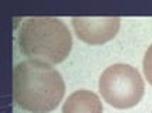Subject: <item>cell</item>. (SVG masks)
I'll return each instance as SVG.
<instances>
[{
    "label": "cell",
    "instance_id": "cell-1",
    "mask_svg": "<svg viewBox=\"0 0 152 113\" xmlns=\"http://www.w3.org/2000/svg\"><path fill=\"white\" fill-rule=\"evenodd\" d=\"M66 83L50 64L37 60L19 62L13 71L14 102L33 113H48L63 100Z\"/></svg>",
    "mask_w": 152,
    "mask_h": 113
},
{
    "label": "cell",
    "instance_id": "cell-2",
    "mask_svg": "<svg viewBox=\"0 0 152 113\" xmlns=\"http://www.w3.org/2000/svg\"><path fill=\"white\" fill-rule=\"evenodd\" d=\"M20 51L30 60L60 64L68 57L73 38L67 26L54 17H30L19 31Z\"/></svg>",
    "mask_w": 152,
    "mask_h": 113
},
{
    "label": "cell",
    "instance_id": "cell-3",
    "mask_svg": "<svg viewBox=\"0 0 152 113\" xmlns=\"http://www.w3.org/2000/svg\"><path fill=\"white\" fill-rule=\"evenodd\" d=\"M99 93L108 105L128 109L138 105L145 92V83L137 68L128 64H114L99 76Z\"/></svg>",
    "mask_w": 152,
    "mask_h": 113
},
{
    "label": "cell",
    "instance_id": "cell-4",
    "mask_svg": "<svg viewBox=\"0 0 152 113\" xmlns=\"http://www.w3.org/2000/svg\"><path fill=\"white\" fill-rule=\"evenodd\" d=\"M71 23L77 37L91 45L113 40L121 26L119 17H74Z\"/></svg>",
    "mask_w": 152,
    "mask_h": 113
},
{
    "label": "cell",
    "instance_id": "cell-5",
    "mask_svg": "<svg viewBox=\"0 0 152 113\" xmlns=\"http://www.w3.org/2000/svg\"><path fill=\"white\" fill-rule=\"evenodd\" d=\"M63 113H102V103L94 92L80 89L67 98Z\"/></svg>",
    "mask_w": 152,
    "mask_h": 113
},
{
    "label": "cell",
    "instance_id": "cell-6",
    "mask_svg": "<svg viewBox=\"0 0 152 113\" xmlns=\"http://www.w3.org/2000/svg\"><path fill=\"white\" fill-rule=\"evenodd\" d=\"M144 73L148 82L152 85V45H149L144 57Z\"/></svg>",
    "mask_w": 152,
    "mask_h": 113
}]
</instances>
